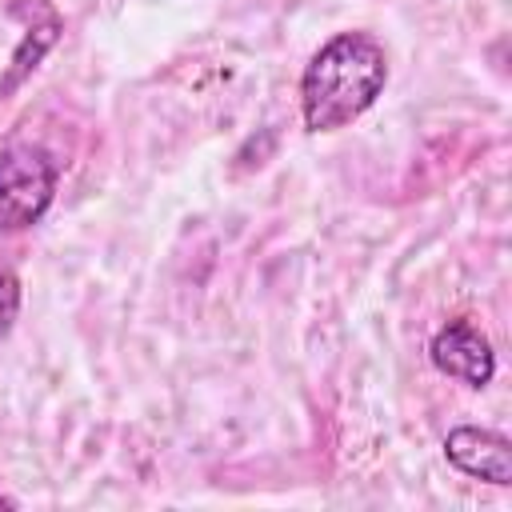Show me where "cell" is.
<instances>
[{"instance_id": "3957f363", "label": "cell", "mask_w": 512, "mask_h": 512, "mask_svg": "<svg viewBox=\"0 0 512 512\" xmlns=\"http://www.w3.org/2000/svg\"><path fill=\"white\" fill-rule=\"evenodd\" d=\"M428 352H432V364L444 376H452V380H460L468 388H484L492 380V372H496L492 344H488V336L472 320H448L432 336Z\"/></svg>"}, {"instance_id": "7a4b0ae2", "label": "cell", "mask_w": 512, "mask_h": 512, "mask_svg": "<svg viewBox=\"0 0 512 512\" xmlns=\"http://www.w3.org/2000/svg\"><path fill=\"white\" fill-rule=\"evenodd\" d=\"M60 168L48 148L40 144H12L0 152V232L32 228L52 196H56Z\"/></svg>"}, {"instance_id": "5b68a950", "label": "cell", "mask_w": 512, "mask_h": 512, "mask_svg": "<svg viewBox=\"0 0 512 512\" xmlns=\"http://www.w3.org/2000/svg\"><path fill=\"white\" fill-rule=\"evenodd\" d=\"M28 32H32V36H24V44L16 48V56H12V68H8V76L0 80V92H12V88H16V84H20V80H24V76H28V72L40 64V56H44V52L56 44V32H60V16H52L44 28H36V24H32Z\"/></svg>"}, {"instance_id": "277c9868", "label": "cell", "mask_w": 512, "mask_h": 512, "mask_svg": "<svg viewBox=\"0 0 512 512\" xmlns=\"http://www.w3.org/2000/svg\"><path fill=\"white\" fill-rule=\"evenodd\" d=\"M444 456L464 472V476H476V480H488V484H512V448L500 432H488V428H452L448 440H444Z\"/></svg>"}, {"instance_id": "6da1fadb", "label": "cell", "mask_w": 512, "mask_h": 512, "mask_svg": "<svg viewBox=\"0 0 512 512\" xmlns=\"http://www.w3.org/2000/svg\"><path fill=\"white\" fill-rule=\"evenodd\" d=\"M388 84V56L372 32L332 36L304 68L300 112L308 132H336L364 116Z\"/></svg>"}, {"instance_id": "8992f818", "label": "cell", "mask_w": 512, "mask_h": 512, "mask_svg": "<svg viewBox=\"0 0 512 512\" xmlns=\"http://www.w3.org/2000/svg\"><path fill=\"white\" fill-rule=\"evenodd\" d=\"M16 312H20V280L0 260V336H8V328L16 324Z\"/></svg>"}]
</instances>
